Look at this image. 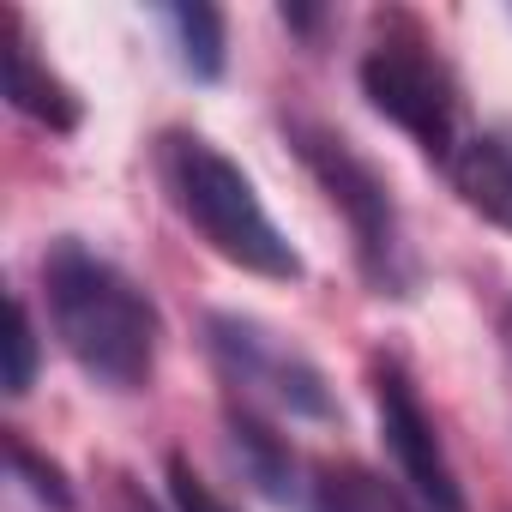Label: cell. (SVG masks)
I'll return each mask as SVG.
<instances>
[{
	"instance_id": "cell-1",
	"label": "cell",
	"mask_w": 512,
	"mask_h": 512,
	"mask_svg": "<svg viewBox=\"0 0 512 512\" xmlns=\"http://www.w3.org/2000/svg\"><path fill=\"white\" fill-rule=\"evenodd\" d=\"M43 302H49V326H55L61 350L73 356V368L91 386L139 392L151 380L157 344H163V314H157L151 290L133 272H121L109 253L85 247L79 235L49 241Z\"/></svg>"
},
{
	"instance_id": "cell-2",
	"label": "cell",
	"mask_w": 512,
	"mask_h": 512,
	"mask_svg": "<svg viewBox=\"0 0 512 512\" xmlns=\"http://www.w3.org/2000/svg\"><path fill=\"white\" fill-rule=\"evenodd\" d=\"M157 169H163V187H169L175 211L199 229V241L217 253V260H229V266H241L253 278H278V284H296L308 272L302 253L290 247V235L260 205L247 169L235 157H223L211 139H199L187 127L163 133Z\"/></svg>"
},
{
	"instance_id": "cell-3",
	"label": "cell",
	"mask_w": 512,
	"mask_h": 512,
	"mask_svg": "<svg viewBox=\"0 0 512 512\" xmlns=\"http://www.w3.org/2000/svg\"><path fill=\"white\" fill-rule=\"evenodd\" d=\"M362 97L374 115H386L434 169H446L458 157V145L470 139L464 127V91L446 67V55L428 43V31L410 13L380 19L374 43L362 49Z\"/></svg>"
},
{
	"instance_id": "cell-4",
	"label": "cell",
	"mask_w": 512,
	"mask_h": 512,
	"mask_svg": "<svg viewBox=\"0 0 512 512\" xmlns=\"http://www.w3.org/2000/svg\"><path fill=\"white\" fill-rule=\"evenodd\" d=\"M290 151L302 157V169L320 181V193L332 199V211L350 223V247H356V266L380 296H410L416 284V260H410V241H404V217L392 199V181L332 127L320 121H284Z\"/></svg>"
},
{
	"instance_id": "cell-5",
	"label": "cell",
	"mask_w": 512,
	"mask_h": 512,
	"mask_svg": "<svg viewBox=\"0 0 512 512\" xmlns=\"http://www.w3.org/2000/svg\"><path fill=\"white\" fill-rule=\"evenodd\" d=\"M205 350L241 410H266L290 422H338V398L308 350L272 332L253 314H205Z\"/></svg>"
},
{
	"instance_id": "cell-6",
	"label": "cell",
	"mask_w": 512,
	"mask_h": 512,
	"mask_svg": "<svg viewBox=\"0 0 512 512\" xmlns=\"http://www.w3.org/2000/svg\"><path fill=\"white\" fill-rule=\"evenodd\" d=\"M368 386H374V410H380V440L398 464V482L428 506V512H464V488H458V470L440 446V428L416 392V380L404 374L398 356H374L368 368Z\"/></svg>"
},
{
	"instance_id": "cell-7",
	"label": "cell",
	"mask_w": 512,
	"mask_h": 512,
	"mask_svg": "<svg viewBox=\"0 0 512 512\" xmlns=\"http://www.w3.org/2000/svg\"><path fill=\"white\" fill-rule=\"evenodd\" d=\"M7 103H13L25 121L49 127V133H73V127L85 121V103H79L73 85L37 55V43H31V31H25L19 13H7Z\"/></svg>"
},
{
	"instance_id": "cell-8",
	"label": "cell",
	"mask_w": 512,
	"mask_h": 512,
	"mask_svg": "<svg viewBox=\"0 0 512 512\" xmlns=\"http://www.w3.org/2000/svg\"><path fill=\"white\" fill-rule=\"evenodd\" d=\"M446 181L476 217L512 235V127H470V139L446 163Z\"/></svg>"
},
{
	"instance_id": "cell-9",
	"label": "cell",
	"mask_w": 512,
	"mask_h": 512,
	"mask_svg": "<svg viewBox=\"0 0 512 512\" xmlns=\"http://www.w3.org/2000/svg\"><path fill=\"white\" fill-rule=\"evenodd\" d=\"M223 422H229V446H235L241 470L253 476V488L266 500H290L296 494V452L278 440V428L260 410H241V404H229Z\"/></svg>"
},
{
	"instance_id": "cell-10",
	"label": "cell",
	"mask_w": 512,
	"mask_h": 512,
	"mask_svg": "<svg viewBox=\"0 0 512 512\" xmlns=\"http://www.w3.org/2000/svg\"><path fill=\"white\" fill-rule=\"evenodd\" d=\"M308 512H428V506L368 464H332L308 488Z\"/></svg>"
},
{
	"instance_id": "cell-11",
	"label": "cell",
	"mask_w": 512,
	"mask_h": 512,
	"mask_svg": "<svg viewBox=\"0 0 512 512\" xmlns=\"http://www.w3.org/2000/svg\"><path fill=\"white\" fill-rule=\"evenodd\" d=\"M163 25L175 31V55L193 79H223L229 67V25L217 7H199V0H187V7H163Z\"/></svg>"
},
{
	"instance_id": "cell-12",
	"label": "cell",
	"mask_w": 512,
	"mask_h": 512,
	"mask_svg": "<svg viewBox=\"0 0 512 512\" xmlns=\"http://www.w3.org/2000/svg\"><path fill=\"white\" fill-rule=\"evenodd\" d=\"M7 458H13V476L31 488V500H37V506H49V512H73L67 470H61V464H49L25 434H7Z\"/></svg>"
},
{
	"instance_id": "cell-13",
	"label": "cell",
	"mask_w": 512,
	"mask_h": 512,
	"mask_svg": "<svg viewBox=\"0 0 512 512\" xmlns=\"http://www.w3.org/2000/svg\"><path fill=\"white\" fill-rule=\"evenodd\" d=\"M37 380V320H31V302L13 296V332H7V392L25 398Z\"/></svg>"
},
{
	"instance_id": "cell-14",
	"label": "cell",
	"mask_w": 512,
	"mask_h": 512,
	"mask_svg": "<svg viewBox=\"0 0 512 512\" xmlns=\"http://www.w3.org/2000/svg\"><path fill=\"white\" fill-rule=\"evenodd\" d=\"M169 500H175V512H241V506H229L181 452H169Z\"/></svg>"
}]
</instances>
